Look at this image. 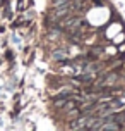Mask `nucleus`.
Here are the masks:
<instances>
[{
  "instance_id": "1",
  "label": "nucleus",
  "mask_w": 125,
  "mask_h": 131,
  "mask_svg": "<svg viewBox=\"0 0 125 131\" xmlns=\"http://www.w3.org/2000/svg\"><path fill=\"white\" fill-rule=\"evenodd\" d=\"M52 57H53L55 60H64V59L67 57V53H65V50H55Z\"/></svg>"
}]
</instances>
